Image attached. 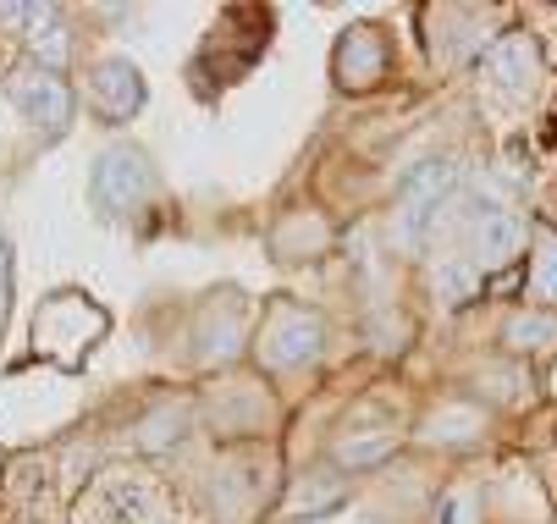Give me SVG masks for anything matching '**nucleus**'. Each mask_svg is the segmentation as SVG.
Instances as JSON below:
<instances>
[{
  "mask_svg": "<svg viewBox=\"0 0 557 524\" xmlns=\"http://www.w3.org/2000/svg\"><path fill=\"white\" fill-rule=\"evenodd\" d=\"M458 188V166L453 161H425L404 177V188H397V244L404 249H425L431 227L442 221L447 199Z\"/></svg>",
  "mask_w": 557,
  "mask_h": 524,
  "instance_id": "nucleus-1",
  "label": "nucleus"
},
{
  "mask_svg": "<svg viewBox=\"0 0 557 524\" xmlns=\"http://www.w3.org/2000/svg\"><path fill=\"white\" fill-rule=\"evenodd\" d=\"M77 524H166V513L149 481L133 470H106L77 502Z\"/></svg>",
  "mask_w": 557,
  "mask_h": 524,
  "instance_id": "nucleus-2",
  "label": "nucleus"
},
{
  "mask_svg": "<svg viewBox=\"0 0 557 524\" xmlns=\"http://www.w3.org/2000/svg\"><path fill=\"white\" fill-rule=\"evenodd\" d=\"M144 199H149V161L138 155V149H127V144L106 149V155L95 161V172H89V204L106 221H122Z\"/></svg>",
  "mask_w": 557,
  "mask_h": 524,
  "instance_id": "nucleus-3",
  "label": "nucleus"
},
{
  "mask_svg": "<svg viewBox=\"0 0 557 524\" xmlns=\"http://www.w3.org/2000/svg\"><path fill=\"white\" fill-rule=\"evenodd\" d=\"M100 332H106V315H100V310H89L77 292L50 298V304L39 310V326H34L39 353H55L61 364H77V359H84V348H89Z\"/></svg>",
  "mask_w": 557,
  "mask_h": 524,
  "instance_id": "nucleus-4",
  "label": "nucleus"
},
{
  "mask_svg": "<svg viewBox=\"0 0 557 524\" xmlns=\"http://www.w3.org/2000/svg\"><path fill=\"white\" fill-rule=\"evenodd\" d=\"M7 100L23 111V122H34V127H45V133H61V127L72 122V89L61 84V72H45V66L12 72Z\"/></svg>",
  "mask_w": 557,
  "mask_h": 524,
  "instance_id": "nucleus-5",
  "label": "nucleus"
},
{
  "mask_svg": "<svg viewBox=\"0 0 557 524\" xmlns=\"http://www.w3.org/2000/svg\"><path fill=\"white\" fill-rule=\"evenodd\" d=\"M89 105L106 116V122H127L138 105H144V72L127 61V55H106L89 78Z\"/></svg>",
  "mask_w": 557,
  "mask_h": 524,
  "instance_id": "nucleus-6",
  "label": "nucleus"
},
{
  "mask_svg": "<svg viewBox=\"0 0 557 524\" xmlns=\"http://www.w3.org/2000/svg\"><path fill=\"white\" fill-rule=\"evenodd\" d=\"M260 353H265L271 364H282V370H287V364L314 359V353H321V321L304 315V310H282V315L271 321V332H265Z\"/></svg>",
  "mask_w": 557,
  "mask_h": 524,
  "instance_id": "nucleus-7",
  "label": "nucleus"
},
{
  "mask_svg": "<svg viewBox=\"0 0 557 524\" xmlns=\"http://www.w3.org/2000/svg\"><path fill=\"white\" fill-rule=\"evenodd\" d=\"M519 244H524V221L508 204H481V215H474V249H481V260L503 265L519 254Z\"/></svg>",
  "mask_w": 557,
  "mask_h": 524,
  "instance_id": "nucleus-8",
  "label": "nucleus"
},
{
  "mask_svg": "<svg viewBox=\"0 0 557 524\" xmlns=\"http://www.w3.org/2000/svg\"><path fill=\"white\" fill-rule=\"evenodd\" d=\"M486 72H492L497 89L524 95L530 78H535V50H530V39H503L497 50H486Z\"/></svg>",
  "mask_w": 557,
  "mask_h": 524,
  "instance_id": "nucleus-9",
  "label": "nucleus"
},
{
  "mask_svg": "<svg viewBox=\"0 0 557 524\" xmlns=\"http://www.w3.org/2000/svg\"><path fill=\"white\" fill-rule=\"evenodd\" d=\"M337 72H343V84H359V89L381 78V45H375L370 28H359L354 39H343V50H337Z\"/></svg>",
  "mask_w": 557,
  "mask_h": 524,
  "instance_id": "nucleus-10",
  "label": "nucleus"
},
{
  "mask_svg": "<svg viewBox=\"0 0 557 524\" xmlns=\"http://www.w3.org/2000/svg\"><path fill=\"white\" fill-rule=\"evenodd\" d=\"M28 28H34V34H28L34 61H39L45 72H61V61H66V28H61V12H55V7H39Z\"/></svg>",
  "mask_w": 557,
  "mask_h": 524,
  "instance_id": "nucleus-11",
  "label": "nucleus"
},
{
  "mask_svg": "<svg viewBox=\"0 0 557 524\" xmlns=\"http://www.w3.org/2000/svg\"><path fill=\"white\" fill-rule=\"evenodd\" d=\"M386 453H392V436H348V441L337 447V459L354 464V470H359V464H375V459H386Z\"/></svg>",
  "mask_w": 557,
  "mask_h": 524,
  "instance_id": "nucleus-12",
  "label": "nucleus"
},
{
  "mask_svg": "<svg viewBox=\"0 0 557 524\" xmlns=\"http://www.w3.org/2000/svg\"><path fill=\"white\" fill-rule=\"evenodd\" d=\"M546 337H557V321L524 315V321H513V326H508V342H513V348H541Z\"/></svg>",
  "mask_w": 557,
  "mask_h": 524,
  "instance_id": "nucleus-13",
  "label": "nucleus"
},
{
  "mask_svg": "<svg viewBox=\"0 0 557 524\" xmlns=\"http://www.w3.org/2000/svg\"><path fill=\"white\" fill-rule=\"evenodd\" d=\"M431 524H474V497H469V491H447V497L431 508Z\"/></svg>",
  "mask_w": 557,
  "mask_h": 524,
  "instance_id": "nucleus-14",
  "label": "nucleus"
},
{
  "mask_svg": "<svg viewBox=\"0 0 557 524\" xmlns=\"http://www.w3.org/2000/svg\"><path fill=\"white\" fill-rule=\"evenodd\" d=\"M469 292H474V271L453 260V265H447V276H442V298H447V304H463Z\"/></svg>",
  "mask_w": 557,
  "mask_h": 524,
  "instance_id": "nucleus-15",
  "label": "nucleus"
},
{
  "mask_svg": "<svg viewBox=\"0 0 557 524\" xmlns=\"http://www.w3.org/2000/svg\"><path fill=\"white\" fill-rule=\"evenodd\" d=\"M535 298L557 304V244H546V254H541V265H535Z\"/></svg>",
  "mask_w": 557,
  "mask_h": 524,
  "instance_id": "nucleus-16",
  "label": "nucleus"
},
{
  "mask_svg": "<svg viewBox=\"0 0 557 524\" xmlns=\"http://www.w3.org/2000/svg\"><path fill=\"white\" fill-rule=\"evenodd\" d=\"M0 298H7V244H0Z\"/></svg>",
  "mask_w": 557,
  "mask_h": 524,
  "instance_id": "nucleus-17",
  "label": "nucleus"
}]
</instances>
